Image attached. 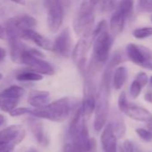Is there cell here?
I'll return each mask as SVG.
<instances>
[{"instance_id":"obj_1","label":"cell","mask_w":152,"mask_h":152,"mask_svg":"<svg viewBox=\"0 0 152 152\" xmlns=\"http://www.w3.org/2000/svg\"><path fill=\"white\" fill-rule=\"evenodd\" d=\"M80 100L77 98H62L47 105L31 110L30 115L35 118H44L54 122H62L65 120L70 114L80 106Z\"/></svg>"},{"instance_id":"obj_2","label":"cell","mask_w":152,"mask_h":152,"mask_svg":"<svg viewBox=\"0 0 152 152\" xmlns=\"http://www.w3.org/2000/svg\"><path fill=\"white\" fill-rule=\"evenodd\" d=\"M76 110L69 127L72 142L79 144L85 152H93L96 149V141L89 136L86 118L83 117L80 106Z\"/></svg>"},{"instance_id":"obj_3","label":"cell","mask_w":152,"mask_h":152,"mask_svg":"<svg viewBox=\"0 0 152 152\" xmlns=\"http://www.w3.org/2000/svg\"><path fill=\"white\" fill-rule=\"evenodd\" d=\"M21 64L26 65L29 69L41 75L52 76L55 69L48 61L43 59V54L34 48L26 47L21 56Z\"/></svg>"},{"instance_id":"obj_4","label":"cell","mask_w":152,"mask_h":152,"mask_svg":"<svg viewBox=\"0 0 152 152\" xmlns=\"http://www.w3.org/2000/svg\"><path fill=\"white\" fill-rule=\"evenodd\" d=\"M37 26V20L30 14H20L10 18L6 21L5 30L7 40L9 38H20L21 34L28 29H34Z\"/></svg>"},{"instance_id":"obj_5","label":"cell","mask_w":152,"mask_h":152,"mask_svg":"<svg viewBox=\"0 0 152 152\" xmlns=\"http://www.w3.org/2000/svg\"><path fill=\"white\" fill-rule=\"evenodd\" d=\"M109 88L106 85L101 84L100 91L96 100V109H95V119H94V129L97 132L101 131L107 124L108 118L109 103H108V95Z\"/></svg>"},{"instance_id":"obj_6","label":"cell","mask_w":152,"mask_h":152,"mask_svg":"<svg viewBox=\"0 0 152 152\" xmlns=\"http://www.w3.org/2000/svg\"><path fill=\"white\" fill-rule=\"evenodd\" d=\"M93 54L92 60L95 66H100L107 61L113 45V37L108 30L93 37Z\"/></svg>"},{"instance_id":"obj_7","label":"cell","mask_w":152,"mask_h":152,"mask_svg":"<svg viewBox=\"0 0 152 152\" xmlns=\"http://www.w3.org/2000/svg\"><path fill=\"white\" fill-rule=\"evenodd\" d=\"M126 53L129 60L136 65L152 69V51L143 46L130 43L126 46Z\"/></svg>"},{"instance_id":"obj_8","label":"cell","mask_w":152,"mask_h":152,"mask_svg":"<svg viewBox=\"0 0 152 152\" xmlns=\"http://www.w3.org/2000/svg\"><path fill=\"white\" fill-rule=\"evenodd\" d=\"M47 23L50 32L56 33L63 24L64 8L60 0H46Z\"/></svg>"},{"instance_id":"obj_9","label":"cell","mask_w":152,"mask_h":152,"mask_svg":"<svg viewBox=\"0 0 152 152\" xmlns=\"http://www.w3.org/2000/svg\"><path fill=\"white\" fill-rule=\"evenodd\" d=\"M26 135L25 129L20 125H13L0 132V146L9 145L15 147L22 142Z\"/></svg>"},{"instance_id":"obj_10","label":"cell","mask_w":152,"mask_h":152,"mask_svg":"<svg viewBox=\"0 0 152 152\" xmlns=\"http://www.w3.org/2000/svg\"><path fill=\"white\" fill-rule=\"evenodd\" d=\"M71 45L72 38L70 29L67 28L61 31L53 42V52L60 56L67 57L71 52Z\"/></svg>"},{"instance_id":"obj_11","label":"cell","mask_w":152,"mask_h":152,"mask_svg":"<svg viewBox=\"0 0 152 152\" xmlns=\"http://www.w3.org/2000/svg\"><path fill=\"white\" fill-rule=\"evenodd\" d=\"M100 142L102 152H117V137L116 136L111 123L106 124L103 128Z\"/></svg>"},{"instance_id":"obj_12","label":"cell","mask_w":152,"mask_h":152,"mask_svg":"<svg viewBox=\"0 0 152 152\" xmlns=\"http://www.w3.org/2000/svg\"><path fill=\"white\" fill-rule=\"evenodd\" d=\"M90 42L89 41L88 37H82L73 50V60L80 69H83V68L85 67L86 56L90 49Z\"/></svg>"},{"instance_id":"obj_13","label":"cell","mask_w":152,"mask_h":152,"mask_svg":"<svg viewBox=\"0 0 152 152\" xmlns=\"http://www.w3.org/2000/svg\"><path fill=\"white\" fill-rule=\"evenodd\" d=\"M20 39L34 42L38 46H39L43 50L53 51V42L49 40L47 37L40 35L34 29H28L23 31L20 36Z\"/></svg>"},{"instance_id":"obj_14","label":"cell","mask_w":152,"mask_h":152,"mask_svg":"<svg viewBox=\"0 0 152 152\" xmlns=\"http://www.w3.org/2000/svg\"><path fill=\"white\" fill-rule=\"evenodd\" d=\"M123 113H125L130 118L136 121L146 123H150L152 121V114L147 109L141 106L133 105L130 102L124 110Z\"/></svg>"},{"instance_id":"obj_15","label":"cell","mask_w":152,"mask_h":152,"mask_svg":"<svg viewBox=\"0 0 152 152\" xmlns=\"http://www.w3.org/2000/svg\"><path fill=\"white\" fill-rule=\"evenodd\" d=\"M28 102L35 109L42 108L50 102V94L47 91H32L29 94Z\"/></svg>"},{"instance_id":"obj_16","label":"cell","mask_w":152,"mask_h":152,"mask_svg":"<svg viewBox=\"0 0 152 152\" xmlns=\"http://www.w3.org/2000/svg\"><path fill=\"white\" fill-rule=\"evenodd\" d=\"M126 20L127 18L120 11L115 9L109 22V29L112 36H117L124 30Z\"/></svg>"},{"instance_id":"obj_17","label":"cell","mask_w":152,"mask_h":152,"mask_svg":"<svg viewBox=\"0 0 152 152\" xmlns=\"http://www.w3.org/2000/svg\"><path fill=\"white\" fill-rule=\"evenodd\" d=\"M8 41L10 45V53L12 61L14 63L21 64V56L27 46L23 43H22L20 38L13 37L9 38Z\"/></svg>"},{"instance_id":"obj_18","label":"cell","mask_w":152,"mask_h":152,"mask_svg":"<svg viewBox=\"0 0 152 152\" xmlns=\"http://www.w3.org/2000/svg\"><path fill=\"white\" fill-rule=\"evenodd\" d=\"M29 127H30L32 134L34 135L36 141L39 144L46 145L47 143V138L45 134L44 128L40 122H39L35 118H30L29 120Z\"/></svg>"},{"instance_id":"obj_19","label":"cell","mask_w":152,"mask_h":152,"mask_svg":"<svg viewBox=\"0 0 152 152\" xmlns=\"http://www.w3.org/2000/svg\"><path fill=\"white\" fill-rule=\"evenodd\" d=\"M96 109V98L93 94H88L83 101L82 102V104L80 105V110L85 118H89L95 111Z\"/></svg>"},{"instance_id":"obj_20","label":"cell","mask_w":152,"mask_h":152,"mask_svg":"<svg viewBox=\"0 0 152 152\" xmlns=\"http://www.w3.org/2000/svg\"><path fill=\"white\" fill-rule=\"evenodd\" d=\"M127 79V69L124 66L117 67L113 74V86L116 90H120Z\"/></svg>"},{"instance_id":"obj_21","label":"cell","mask_w":152,"mask_h":152,"mask_svg":"<svg viewBox=\"0 0 152 152\" xmlns=\"http://www.w3.org/2000/svg\"><path fill=\"white\" fill-rule=\"evenodd\" d=\"M15 78L21 82H36L42 80L43 75L39 74L30 69H27L18 72L15 76Z\"/></svg>"},{"instance_id":"obj_22","label":"cell","mask_w":152,"mask_h":152,"mask_svg":"<svg viewBox=\"0 0 152 152\" xmlns=\"http://www.w3.org/2000/svg\"><path fill=\"white\" fill-rule=\"evenodd\" d=\"M25 94V90L19 86H11L0 93V98L20 99Z\"/></svg>"},{"instance_id":"obj_23","label":"cell","mask_w":152,"mask_h":152,"mask_svg":"<svg viewBox=\"0 0 152 152\" xmlns=\"http://www.w3.org/2000/svg\"><path fill=\"white\" fill-rule=\"evenodd\" d=\"M111 125L113 126V130L117 138H123L126 132V128L123 118L119 115H116V117H114L113 118V121L111 122Z\"/></svg>"},{"instance_id":"obj_24","label":"cell","mask_w":152,"mask_h":152,"mask_svg":"<svg viewBox=\"0 0 152 152\" xmlns=\"http://www.w3.org/2000/svg\"><path fill=\"white\" fill-rule=\"evenodd\" d=\"M116 9L120 11L128 19L133 10V0H120L116 4Z\"/></svg>"},{"instance_id":"obj_25","label":"cell","mask_w":152,"mask_h":152,"mask_svg":"<svg viewBox=\"0 0 152 152\" xmlns=\"http://www.w3.org/2000/svg\"><path fill=\"white\" fill-rule=\"evenodd\" d=\"M0 109L4 112H10L16 108L19 102V99H10V98H1Z\"/></svg>"},{"instance_id":"obj_26","label":"cell","mask_w":152,"mask_h":152,"mask_svg":"<svg viewBox=\"0 0 152 152\" xmlns=\"http://www.w3.org/2000/svg\"><path fill=\"white\" fill-rule=\"evenodd\" d=\"M133 35L137 39H144L152 36V27H142L133 30Z\"/></svg>"},{"instance_id":"obj_27","label":"cell","mask_w":152,"mask_h":152,"mask_svg":"<svg viewBox=\"0 0 152 152\" xmlns=\"http://www.w3.org/2000/svg\"><path fill=\"white\" fill-rule=\"evenodd\" d=\"M137 10L140 12H152V0H138Z\"/></svg>"},{"instance_id":"obj_28","label":"cell","mask_w":152,"mask_h":152,"mask_svg":"<svg viewBox=\"0 0 152 152\" xmlns=\"http://www.w3.org/2000/svg\"><path fill=\"white\" fill-rule=\"evenodd\" d=\"M135 132L137 134V135L145 142H152V132H151L149 129H145V128H141L138 127L135 129Z\"/></svg>"},{"instance_id":"obj_29","label":"cell","mask_w":152,"mask_h":152,"mask_svg":"<svg viewBox=\"0 0 152 152\" xmlns=\"http://www.w3.org/2000/svg\"><path fill=\"white\" fill-rule=\"evenodd\" d=\"M100 9L103 12H111L116 9L117 0H100Z\"/></svg>"},{"instance_id":"obj_30","label":"cell","mask_w":152,"mask_h":152,"mask_svg":"<svg viewBox=\"0 0 152 152\" xmlns=\"http://www.w3.org/2000/svg\"><path fill=\"white\" fill-rule=\"evenodd\" d=\"M142 86L134 79L132 84H131V86H130V94H131V97L133 99H136L139 97V95L141 94L142 93Z\"/></svg>"},{"instance_id":"obj_31","label":"cell","mask_w":152,"mask_h":152,"mask_svg":"<svg viewBox=\"0 0 152 152\" xmlns=\"http://www.w3.org/2000/svg\"><path fill=\"white\" fill-rule=\"evenodd\" d=\"M108 30V23L106 20H100L97 26L95 28H93V30H92V37H95L97 36H99V34H101L102 32Z\"/></svg>"},{"instance_id":"obj_32","label":"cell","mask_w":152,"mask_h":152,"mask_svg":"<svg viewBox=\"0 0 152 152\" xmlns=\"http://www.w3.org/2000/svg\"><path fill=\"white\" fill-rule=\"evenodd\" d=\"M63 152H85V151L79 144L71 142L64 146Z\"/></svg>"},{"instance_id":"obj_33","label":"cell","mask_w":152,"mask_h":152,"mask_svg":"<svg viewBox=\"0 0 152 152\" xmlns=\"http://www.w3.org/2000/svg\"><path fill=\"white\" fill-rule=\"evenodd\" d=\"M31 111V109H29V108H26V107H22V108H15L13 109L12 111L9 112L10 116L12 117H20V116H22V115H25V114H30Z\"/></svg>"},{"instance_id":"obj_34","label":"cell","mask_w":152,"mask_h":152,"mask_svg":"<svg viewBox=\"0 0 152 152\" xmlns=\"http://www.w3.org/2000/svg\"><path fill=\"white\" fill-rule=\"evenodd\" d=\"M149 79H150V78H149L148 75H147L145 72H139V73L136 75V77H135V80L142 86V88L148 85Z\"/></svg>"},{"instance_id":"obj_35","label":"cell","mask_w":152,"mask_h":152,"mask_svg":"<svg viewBox=\"0 0 152 152\" xmlns=\"http://www.w3.org/2000/svg\"><path fill=\"white\" fill-rule=\"evenodd\" d=\"M128 101H127V98H126V94L125 92H122L119 95V98H118V108L120 110L121 112L124 111V110L126 108V106L128 105Z\"/></svg>"},{"instance_id":"obj_36","label":"cell","mask_w":152,"mask_h":152,"mask_svg":"<svg viewBox=\"0 0 152 152\" xmlns=\"http://www.w3.org/2000/svg\"><path fill=\"white\" fill-rule=\"evenodd\" d=\"M124 150L125 152H140L137 146L130 140H125L124 142Z\"/></svg>"},{"instance_id":"obj_37","label":"cell","mask_w":152,"mask_h":152,"mask_svg":"<svg viewBox=\"0 0 152 152\" xmlns=\"http://www.w3.org/2000/svg\"><path fill=\"white\" fill-rule=\"evenodd\" d=\"M13 149H14L13 146L3 145V146H0V152H13Z\"/></svg>"},{"instance_id":"obj_38","label":"cell","mask_w":152,"mask_h":152,"mask_svg":"<svg viewBox=\"0 0 152 152\" xmlns=\"http://www.w3.org/2000/svg\"><path fill=\"white\" fill-rule=\"evenodd\" d=\"M0 39H6L7 40V35H6L5 28H3L1 25H0Z\"/></svg>"},{"instance_id":"obj_39","label":"cell","mask_w":152,"mask_h":152,"mask_svg":"<svg viewBox=\"0 0 152 152\" xmlns=\"http://www.w3.org/2000/svg\"><path fill=\"white\" fill-rule=\"evenodd\" d=\"M144 100L147 102L152 103V92H147L144 95Z\"/></svg>"},{"instance_id":"obj_40","label":"cell","mask_w":152,"mask_h":152,"mask_svg":"<svg viewBox=\"0 0 152 152\" xmlns=\"http://www.w3.org/2000/svg\"><path fill=\"white\" fill-rule=\"evenodd\" d=\"M5 56H6V51L3 47H0V62L5 58Z\"/></svg>"},{"instance_id":"obj_41","label":"cell","mask_w":152,"mask_h":152,"mask_svg":"<svg viewBox=\"0 0 152 152\" xmlns=\"http://www.w3.org/2000/svg\"><path fill=\"white\" fill-rule=\"evenodd\" d=\"M4 123H5V118H4V116L0 114V126H3Z\"/></svg>"},{"instance_id":"obj_42","label":"cell","mask_w":152,"mask_h":152,"mask_svg":"<svg viewBox=\"0 0 152 152\" xmlns=\"http://www.w3.org/2000/svg\"><path fill=\"white\" fill-rule=\"evenodd\" d=\"M12 2H14L16 4H24V1L23 0H10Z\"/></svg>"},{"instance_id":"obj_43","label":"cell","mask_w":152,"mask_h":152,"mask_svg":"<svg viewBox=\"0 0 152 152\" xmlns=\"http://www.w3.org/2000/svg\"><path fill=\"white\" fill-rule=\"evenodd\" d=\"M148 128H149V130H150L151 132H152V121L149 123V125H148Z\"/></svg>"},{"instance_id":"obj_44","label":"cell","mask_w":152,"mask_h":152,"mask_svg":"<svg viewBox=\"0 0 152 152\" xmlns=\"http://www.w3.org/2000/svg\"><path fill=\"white\" fill-rule=\"evenodd\" d=\"M26 152H39V151H38L36 149H33V148H31V149H30V150H28Z\"/></svg>"},{"instance_id":"obj_45","label":"cell","mask_w":152,"mask_h":152,"mask_svg":"<svg viewBox=\"0 0 152 152\" xmlns=\"http://www.w3.org/2000/svg\"><path fill=\"white\" fill-rule=\"evenodd\" d=\"M149 82L151 83V86H152V76H151V78L149 79Z\"/></svg>"},{"instance_id":"obj_46","label":"cell","mask_w":152,"mask_h":152,"mask_svg":"<svg viewBox=\"0 0 152 152\" xmlns=\"http://www.w3.org/2000/svg\"><path fill=\"white\" fill-rule=\"evenodd\" d=\"M2 77H2V74H0V80L2 79Z\"/></svg>"},{"instance_id":"obj_47","label":"cell","mask_w":152,"mask_h":152,"mask_svg":"<svg viewBox=\"0 0 152 152\" xmlns=\"http://www.w3.org/2000/svg\"><path fill=\"white\" fill-rule=\"evenodd\" d=\"M151 21H152V15H151Z\"/></svg>"}]
</instances>
